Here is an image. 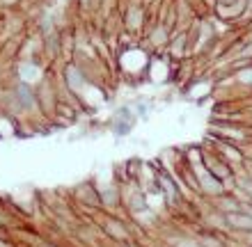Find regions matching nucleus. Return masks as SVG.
Wrapping results in <instances>:
<instances>
[{
    "mask_svg": "<svg viewBox=\"0 0 252 247\" xmlns=\"http://www.w3.org/2000/svg\"><path fill=\"white\" fill-rule=\"evenodd\" d=\"M115 60H117L120 71L128 81H138V78H147V69H149L152 53L138 44V46L120 48V51L115 53Z\"/></svg>",
    "mask_w": 252,
    "mask_h": 247,
    "instance_id": "f257e3e1",
    "label": "nucleus"
},
{
    "mask_svg": "<svg viewBox=\"0 0 252 247\" xmlns=\"http://www.w3.org/2000/svg\"><path fill=\"white\" fill-rule=\"evenodd\" d=\"M73 201L83 206L90 213H101V199H99V190L94 181H83L73 188Z\"/></svg>",
    "mask_w": 252,
    "mask_h": 247,
    "instance_id": "f03ea898",
    "label": "nucleus"
},
{
    "mask_svg": "<svg viewBox=\"0 0 252 247\" xmlns=\"http://www.w3.org/2000/svg\"><path fill=\"white\" fill-rule=\"evenodd\" d=\"M209 204H211V208H216L218 213H222V215H229V213H239L241 211V204L236 197H234L232 192H222V194H218V197H213V199H209Z\"/></svg>",
    "mask_w": 252,
    "mask_h": 247,
    "instance_id": "7ed1b4c3",
    "label": "nucleus"
},
{
    "mask_svg": "<svg viewBox=\"0 0 252 247\" xmlns=\"http://www.w3.org/2000/svg\"><path fill=\"white\" fill-rule=\"evenodd\" d=\"M113 119H120V121H126V124L135 126L138 117H135V112H133L131 103H124V106H117V108L113 110Z\"/></svg>",
    "mask_w": 252,
    "mask_h": 247,
    "instance_id": "20e7f679",
    "label": "nucleus"
},
{
    "mask_svg": "<svg viewBox=\"0 0 252 247\" xmlns=\"http://www.w3.org/2000/svg\"><path fill=\"white\" fill-rule=\"evenodd\" d=\"M131 108H133V112H135L138 119H149V114H152V106H149L147 99H135L131 103Z\"/></svg>",
    "mask_w": 252,
    "mask_h": 247,
    "instance_id": "39448f33",
    "label": "nucleus"
},
{
    "mask_svg": "<svg viewBox=\"0 0 252 247\" xmlns=\"http://www.w3.org/2000/svg\"><path fill=\"white\" fill-rule=\"evenodd\" d=\"M110 131H113L115 137H126V135H131L133 126H131V124H126V121L113 119V124H110Z\"/></svg>",
    "mask_w": 252,
    "mask_h": 247,
    "instance_id": "423d86ee",
    "label": "nucleus"
}]
</instances>
